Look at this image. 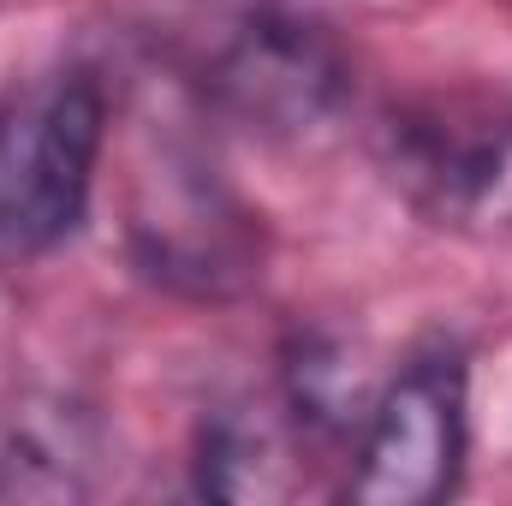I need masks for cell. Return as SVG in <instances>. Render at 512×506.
<instances>
[{"label": "cell", "instance_id": "5", "mask_svg": "<svg viewBox=\"0 0 512 506\" xmlns=\"http://www.w3.org/2000/svg\"><path fill=\"white\" fill-rule=\"evenodd\" d=\"M376 167L429 227H489L512 215V108L483 96H429L387 108Z\"/></svg>", "mask_w": 512, "mask_h": 506}, {"label": "cell", "instance_id": "6", "mask_svg": "<svg viewBox=\"0 0 512 506\" xmlns=\"http://www.w3.org/2000/svg\"><path fill=\"white\" fill-rule=\"evenodd\" d=\"M322 453L280 393H245L215 405L191 441V483L209 501H286L304 489V465Z\"/></svg>", "mask_w": 512, "mask_h": 506}, {"label": "cell", "instance_id": "3", "mask_svg": "<svg viewBox=\"0 0 512 506\" xmlns=\"http://www.w3.org/2000/svg\"><path fill=\"white\" fill-rule=\"evenodd\" d=\"M471 459V358L435 334L376 381L346 453L340 495L358 506H435L459 495Z\"/></svg>", "mask_w": 512, "mask_h": 506}, {"label": "cell", "instance_id": "4", "mask_svg": "<svg viewBox=\"0 0 512 506\" xmlns=\"http://www.w3.org/2000/svg\"><path fill=\"white\" fill-rule=\"evenodd\" d=\"M203 108L251 137H310L352 96V66L340 42L286 6L245 12L197 72Z\"/></svg>", "mask_w": 512, "mask_h": 506}, {"label": "cell", "instance_id": "2", "mask_svg": "<svg viewBox=\"0 0 512 506\" xmlns=\"http://www.w3.org/2000/svg\"><path fill=\"white\" fill-rule=\"evenodd\" d=\"M126 245L149 286L191 304L245 298L268 262L262 215H251V203L221 179V167L185 137H167L143 155L131 179Z\"/></svg>", "mask_w": 512, "mask_h": 506}, {"label": "cell", "instance_id": "7", "mask_svg": "<svg viewBox=\"0 0 512 506\" xmlns=\"http://www.w3.org/2000/svg\"><path fill=\"white\" fill-rule=\"evenodd\" d=\"M96 423L90 411L48 399L18 411L0 447V495H90L96 489Z\"/></svg>", "mask_w": 512, "mask_h": 506}, {"label": "cell", "instance_id": "1", "mask_svg": "<svg viewBox=\"0 0 512 506\" xmlns=\"http://www.w3.org/2000/svg\"><path fill=\"white\" fill-rule=\"evenodd\" d=\"M108 120V78L84 60L0 90V268L42 262L84 227Z\"/></svg>", "mask_w": 512, "mask_h": 506}]
</instances>
